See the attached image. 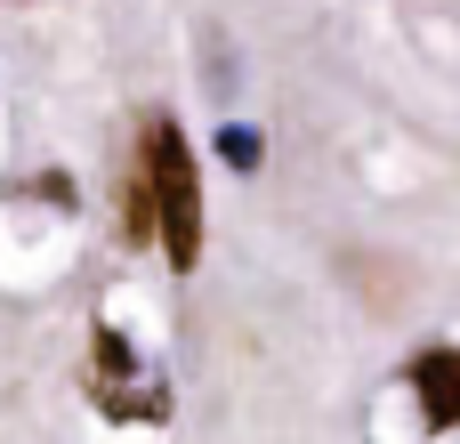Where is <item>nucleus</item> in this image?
<instances>
[{"mask_svg": "<svg viewBox=\"0 0 460 444\" xmlns=\"http://www.w3.org/2000/svg\"><path fill=\"white\" fill-rule=\"evenodd\" d=\"M218 154H226L234 170H259V129H226V138H218Z\"/></svg>", "mask_w": 460, "mask_h": 444, "instance_id": "7ed1b4c3", "label": "nucleus"}, {"mask_svg": "<svg viewBox=\"0 0 460 444\" xmlns=\"http://www.w3.org/2000/svg\"><path fill=\"white\" fill-rule=\"evenodd\" d=\"M146 186H154V210H162V259L186 275L202 259V170H194V146L170 113L146 121Z\"/></svg>", "mask_w": 460, "mask_h": 444, "instance_id": "f257e3e1", "label": "nucleus"}, {"mask_svg": "<svg viewBox=\"0 0 460 444\" xmlns=\"http://www.w3.org/2000/svg\"><path fill=\"white\" fill-rule=\"evenodd\" d=\"M412 396L429 429H460V348H420L412 356Z\"/></svg>", "mask_w": 460, "mask_h": 444, "instance_id": "f03ea898", "label": "nucleus"}]
</instances>
